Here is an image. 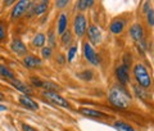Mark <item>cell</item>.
I'll list each match as a JSON object with an SVG mask.
<instances>
[{
  "mask_svg": "<svg viewBox=\"0 0 154 131\" xmlns=\"http://www.w3.org/2000/svg\"><path fill=\"white\" fill-rule=\"evenodd\" d=\"M109 101L117 108H127L130 104V95L123 87L114 86L109 91Z\"/></svg>",
  "mask_w": 154,
  "mask_h": 131,
  "instance_id": "cell-1",
  "label": "cell"
},
{
  "mask_svg": "<svg viewBox=\"0 0 154 131\" xmlns=\"http://www.w3.org/2000/svg\"><path fill=\"white\" fill-rule=\"evenodd\" d=\"M134 75H135V79L137 80L139 85L143 86V87H149L152 84V79L149 76L146 68L144 67L143 64H136L134 68Z\"/></svg>",
  "mask_w": 154,
  "mask_h": 131,
  "instance_id": "cell-2",
  "label": "cell"
},
{
  "mask_svg": "<svg viewBox=\"0 0 154 131\" xmlns=\"http://www.w3.org/2000/svg\"><path fill=\"white\" fill-rule=\"evenodd\" d=\"M42 95H44L46 99H49V101H51V103H54V104H58L60 107H67V108L69 107L68 101H67L63 96H60L59 94H57L55 91H44Z\"/></svg>",
  "mask_w": 154,
  "mask_h": 131,
  "instance_id": "cell-3",
  "label": "cell"
},
{
  "mask_svg": "<svg viewBox=\"0 0 154 131\" xmlns=\"http://www.w3.org/2000/svg\"><path fill=\"white\" fill-rule=\"evenodd\" d=\"M73 28L77 36H82L85 31H86V19L84 16H76L75 18V23H73Z\"/></svg>",
  "mask_w": 154,
  "mask_h": 131,
  "instance_id": "cell-4",
  "label": "cell"
},
{
  "mask_svg": "<svg viewBox=\"0 0 154 131\" xmlns=\"http://www.w3.org/2000/svg\"><path fill=\"white\" fill-rule=\"evenodd\" d=\"M84 53H85V57H86V59H88L91 64H98L99 63V57L96 55V53H95V50L91 48V45L90 44H88L86 42L85 45H84Z\"/></svg>",
  "mask_w": 154,
  "mask_h": 131,
  "instance_id": "cell-5",
  "label": "cell"
},
{
  "mask_svg": "<svg viewBox=\"0 0 154 131\" xmlns=\"http://www.w3.org/2000/svg\"><path fill=\"white\" fill-rule=\"evenodd\" d=\"M31 4V2H26V0H21V2H18L16 4V7L13 8V12H12V18H18V17H21L23 13L26 12V9L27 7Z\"/></svg>",
  "mask_w": 154,
  "mask_h": 131,
  "instance_id": "cell-6",
  "label": "cell"
},
{
  "mask_svg": "<svg viewBox=\"0 0 154 131\" xmlns=\"http://www.w3.org/2000/svg\"><path fill=\"white\" fill-rule=\"evenodd\" d=\"M116 75H117L118 80L121 84H126V82L130 80V75H128V67L126 66H119L117 71H116Z\"/></svg>",
  "mask_w": 154,
  "mask_h": 131,
  "instance_id": "cell-7",
  "label": "cell"
},
{
  "mask_svg": "<svg viewBox=\"0 0 154 131\" xmlns=\"http://www.w3.org/2000/svg\"><path fill=\"white\" fill-rule=\"evenodd\" d=\"M19 101H21V104L23 107H26V108L31 109V111H37L38 109V105L35 100H32L28 95H21L19 96Z\"/></svg>",
  "mask_w": 154,
  "mask_h": 131,
  "instance_id": "cell-8",
  "label": "cell"
},
{
  "mask_svg": "<svg viewBox=\"0 0 154 131\" xmlns=\"http://www.w3.org/2000/svg\"><path fill=\"white\" fill-rule=\"evenodd\" d=\"M89 37L90 41L93 44H99L102 40V32L96 26H90L89 27Z\"/></svg>",
  "mask_w": 154,
  "mask_h": 131,
  "instance_id": "cell-9",
  "label": "cell"
},
{
  "mask_svg": "<svg viewBox=\"0 0 154 131\" xmlns=\"http://www.w3.org/2000/svg\"><path fill=\"white\" fill-rule=\"evenodd\" d=\"M12 50L14 53H17L18 55H25L27 53V49H26L25 44H23L21 40H14L12 42Z\"/></svg>",
  "mask_w": 154,
  "mask_h": 131,
  "instance_id": "cell-10",
  "label": "cell"
},
{
  "mask_svg": "<svg viewBox=\"0 0 154 131\" xmlns=\"http://www.w3.org/2000/svg\"><path fill=\"white\" fill-rule=\"evenodd\" d=\"M12 85L16 87L17 90H19V91H22L23 93V95H30L31 93H32V90L30 89V87H28L26 84H23L22 81H19V80H12Z\"/></svg>",
  "mask_w": 154,
  "mask_h": 131,
  "instance_id": "cell-11",
  "label": "cell"
},
{
  "mask_svg": "<svg viewBox=\"0 0 154 131\" xmlns=\"http://www.w3.org/2000/svg\"><path fill=\"white\" fill-rule=\"evenodd\" d=\"M130 35L135 41H141L143 40V27L140 25H134L130 30Z\"/></svg>",
  "mask_w": 154,
  "mask_h": 131,
  "instance_id": "cell-12",
  "label": "cell"
},
{
  "mask_svg": "<svg viewBox=\"0 0 154 131\" xmlns=\"http://www.w3.org/2000/svg\"><path fill=\"white\" fill-rule=\"evenodd\" d=\"M125 27V23L122 19H116V21H113L112 23H110V31H112L113 33H121L122 30Z\"/></svg>",
  "mask_w": 154,
  "mask_h": 131,
  "instance_id": "cell-13",
  "label": "cell"
},
{
  "mask_svg": "<svg viewBox=\"0 0 154 131\" xmlns=\"http://www.w3.org/2000/svg\"><path fill=\"white\" fill-rule=\"evenodd\" d=\"M25 64L27 67H30V68H33V67H36V66H40L41 64V61L38 59V58L36 57H33V55H28L25 58Z\"/></svg>",
  "mask_w": 154,
  "mask_h": 131,
  "instance_id": "cell-14",
  "label": "cell"
},
{
  "mask_svg": "<svg viewBox=\"0 0 154 131\" xmlns=\"http://www.w3.org/2000/svg\"><path fill=\"white\" fill-rule=\"evenodd\" d=\"M80 112L84 116H88V117H95V118L103 117V113L98 112V111H94V109H90V108H81Z\"/></svg>",
  "mask_w": 154,
  "mask_h": 131,
  "instance_id": "cell-15",
  "label": "cell"
},
{
  "mask_svg": "<svg viewBox=\"0 0 154 131\" xmlns=\"http://www.w3.org/2000/svg\"><path fill=\"white\" fill-rule=\"evenodd\" d=\"M67 28V16L66 14H60L59 21H58V32L64 33Z\"/></svg>",
  "mask_w": 154,
  "mask_h": 131,
  "instance_id": "cell-16",
  "label": "cell"
},
{
  "mask_svg": "<svg viewBox=\"0 0 154 131\" xmlns=\"http://www.w3.org/2000/svg\"><path fill=\"white\" fill-rule=\"evenodd\" d=\"M114 129L118 130V131H135L134 127H131L128 123L126 122H122V121H117V122H114Z\"/></svg>",
  "mask_w": 154,
  "mask_h": 131,
  "instance_id": "cell-17",
  "label": "cell"
},
{
  "mask_svg": "<svg viewBox=\"0 0 154 131\" xmlns=\"http://www.w3.org/2000/svg\"><path fill=\"white\" fill-rule=\"evenodd\" d=\"M0 76L2 77H5V79H12V80H14V73L8 68V67H5V66H0Z\"/></svg>",
  "mask_w": 154,
  "mask_h": 131,
  "instance_id": "cell-18",
  "label": "cell"
},
{
  "mask_svg": "<svg viewBox=\"0 0 154 131\" xmlns=\"http://www.w3.org/2000/svg\"><path fill=\"white\" fill-rule=\"evenodd\" d=\"M45 42V35H42V33H37L33 39V45L35 46H42Z\"/></svg>",
  "mask_w": 154,
  "mask_h": 131,
  "instance_id": "cell-19",
  "label": "cell"
},
{
  "mask_svg": "<svg viewBox=\"0 0 154 131\" xmlns=\"http://www.w3.org/2000/svg\"><path fill=\"white\" fill-rule=\"evenodd\" d=\"M93 4H94L93 0H81V2L77 3V8L81 9V11H84V9H86V8L91 7V5H93Z\"/></svg>",
  "mask_w": 154,
  "mask_h": 131,
  "instance_id": "cell-20",
  "label": "cell"
},
{
  "mask_svg": "<svg viewBox=\"0 0 154 131\" xmlns=\"http://www.w3.org/2000/svg\"><path fill=\"white\" fill-rule=\"evenodd\" d=\"M46 8H48V2H41V3H38L36 8H35V13L36 14H41V13H44L46 11Z\"/></svg>",
  "mask_w": 154,
  "mask_h": 131,
  "instance_id": "cell-21",
  "label": "cell"
},
{
  "mask_svg": "<svg viewBox=\"0 0 154 131\" xmlns=\"http://www.w3.org/2000/svg\"><path fill=\"white\" fill-rule=\"evenodd\" d=\"M44 89H46V91H51V90H57L58 86L55 84H53V82H49V81H45V82H41V85Z\"/></svg>",
  "mask_w": 154,
  "mask_h": 131,
  "instance_id": "cell-22",
  "label": "cell"
},
{
  "mask_svg": "<svg viewBox=\"0 0 154 131\" xmlns=\"http://www.w3.org/2000/svg\"><path fill=\"white\" fill-rule=\"evenodd\" d=\"M76 51H77V48L76 46H72L71 49H69V51H68V55H67V61H68V62L73 61V57L76 54Z\"/></svg>",
  "mask_w": 154,
  "mask_h": 131,
  "instance_id": "cell-23",
  "label": "cell"
},
{
  "mask_svg": "<svg viewBox=\"0 0 154 131\" xmlns=\"http://www.w3.org/2000/svg\"><path fill=\"white\" fill-rule=\"evenodd\" d=\"M71 40H72L71 33H69L68 31L64 32V33H63V36H62V42H63L64 45H66V44H69V42H71Z\"/></svg>",
  "mask_w": 154,
  "mask_h": 131,
  "instance_id": "cell-24",
  "label": "cell"
},
{
  "mask_svg": "<svg viewBox=\"0 0 154 131\" xmlns=\"http://www.w3.org/2000/svg\"><path fill=\"white\" fill-rule=\"evenodd\" d=\"M79 77H81L82 80H91V79H93V72L85 71V72H82V73H80Z\"/></svg>",
  "mask_w": 154,
  "mask_h": 131,
  "instance_id": "cell-25",
  "label": "cell"
},
{
  "mask_svg": "<svg viewBox=\"0 0 154 131\" xmlns=\"http://www.w3.org/2000/svg\"><path fill=\"white\" fill-rule=\"evenodd\" d=\"M7 35V30H5V26L3 23H0V41L4 40V37Z\"/></svg>",
  "mask_w": 154,
  "mask_h": 131,
  "instance_id": "cell-26",
  "label": "cell"
},
{
  "mask_svg": "<svg viewBox=\"0 0 154 131\" xmlns=\"http://www.w3.org/2000/svg\"><path fill=\"white\" fill-rule=\"evenodd\" d=\"M41 54H42V57H44V58H50L51 49H50V48H44V49L41 50Z\"/></svg>",
  "mask_w": 154,
  "mask_h": 131,
  "instance_id": "cell-27",
  "label": "cell"
},
{
  "mask_svg": "<svg viewBox=\"0 0 154 131\" xmlns=\"http://www.w3.org/2000/svg\"><path fill=\"white\" fill-rule=\"evenodd\" d=\"M148 22H149V25L154 26V12L152 11V9L148 12Z\"/></svg>",
  "mask_w": 154,
  "mask_h": 131,
  "instance_id": "cell-28",
  "label": "cell"
},
{
  "mask_svg": "<svg viewBox=\"0 0 154 131\" xmlns=\"http://www.w3.org/2000/svg\"><path fill=\"white\" fill-rule=\"evenodd\" d=\"M67 4H68V2L67 0H64V2H57V7L58 8H63V7H66Z\"/></svg>",
  "mask_w": 154,
  "mask_h": 131,
  "instance_id": "cell-29",
  "label": "cell"
},
{
  "mask_svg": "<svg viewBox=\"0 0 154 131\" xmlns=\"http://www.w3.org/2000/svg\"><path fill=\"white\" fill-rule=\"evenodd\" d=\"M23 130H25V131H36L35 129L30 127V126H28V125H23Z\"/></svg>",
  "mask_w": 154,
  "mask_h": 131,
  "instance_id": "cell-30",
  "label": "cell"
},
{
  "mask_svg": "<svg viewBox=\"0 0 154 131\" xmlns=\"http://www.w3.org/2000/svg\"><path fill=\"white\" fill-rule=\"evenodd\" d=\"M4 111H7V107H5V105H2V104H0V112H4Z\"/></svg>",
  "mask_w": 154,
  "mask_h": 131,
  "instance_id": "cell-31",
  "label": "cell"
},
{
  "mask_svg": "<svg viewBox=\"0 0 154 131\" xmlns=\"http://www.w3.org/2000/svg\"><path fill=\"white\" fill-rule=\"evenodd\" d=\"M59 62H60V63L64 62V61H63V55H59Z\"/></svg>",
  "mask_w": 154,
  "mask_h": 131,
  "instance_id": "cell-32",
  "label": "cell"
},
{
  "mask_svg": "<svg viewBox=\"0 0 154 131\" xmlns=\"http://www.w3.org/2000/svg\"><path fill=\"white\" fill-rule=\"evenodd\" d=\"M3 99H4V95H3L2 93H0V100H3Z\"/></svg>",
  "mask_w": 154,
  "mask_h": 131,
  "instance_id": "cell-33",
  "label": "cell"
}]
</instances>
